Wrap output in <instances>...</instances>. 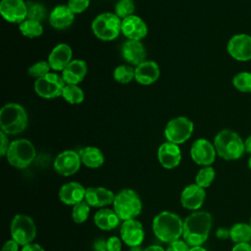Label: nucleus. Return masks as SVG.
<instances>
[{
    "instance_id": "7c9ffc66",
    "label": "nucleus",
    "mask_w": 251,
    "mask_h": 251,
    "mask_svg": "<svg viewBox=\"0 0 251 251\" xmlns=\"http://www.w3.org/2000/svg\"><path fill=\"white\" fill-rule=\"evenodd\" d=\"M114 79L121 84H127L135 77V71L129 65H120L113 72Z\"/></svg>"
},
{
    "instance_id": "c85d7f7f",
    "label": "nucleus",
    "mask_w": 251,
    "mask_h": 251,
    "mask_svg": "<svg viewBox=\"0 0 251 251\" xmlns=\"http://www.w3.org/2000/svg\"><path fill=\"white\" fill-rule=\"evenodd\" d=\"M21 33L27 38H36L42 35L43 26L40 22L26 19L19 25Z\"/></svg>"
},
{
    "instance_id": "4468645a",
    "label": "nucleus",
    "mask_w": 251,
    "mask_h": 251,
    "mask_svg": "<svg viewBox=\"0 0 251 251\" xmlns=\"http://www.w3.org/2000/svg\"><path fill=\"white\" fill-rule=\"evenodd\" d=\"M0 14L8 23L20 25L26 20V2L24 0H1Z\"/></svg>"
},
{
    "instance_id": "37998d69",
    "label": "nucleus",
    "mask_w": 251,
    "mask_h": 251,
    "mask_svg": "<svg viewBox=\"0 0 251 251\" xmlns=\"http://www.w3.org/2000/svg\"><path fill=\"white\" fill-rule=\"evenodd\" d=\"M93 250L94 251H108L107 249V240L98 239L93 243Z\"/></svg>"
},
{
    "instance_id": "5701e85b",
    "label": "nucleus",
    "mask_w": 251,
    "mask_h": 251,
    "mask_svg": "<svg viewBox=\"0 0 251 251\" xmlns=\"http://www.w3.org/2000/svg\"><path fill=\"white\" fill-rule=\"evenodd\" d=\"M87 75V64L81 59H75L63 70L62 77L66 84H78Z\"/></svg>"
},
{
    "instance_id": "e433bc0d",
    "label": "nucleus",
    "mask_w": 251,
    "mask_h": 251,
    "mask_svg": "<svg viewBox=\"0 0 251 251\" xmlns=\"http://www.w3.org/2000/svg\"><path fill=\"white\" fill-rule=\"evenodd\" d=\"M51 67L48 63V61H39L34 63L33 65H31L28 70H27V74L29 76L34 77V78H39L44 76L45 75H47L48 73H50Z\"/></svg>"
},
{
    "instance_id": "2f4dec72",
    "label": "nucleus",
    "mask_w": 251,
    "mask_h": 251,
    "mask_svg": "<svg viewBox=\"0 0 251 251\" xmlns=\"http://www.w3.org/2000/svg\"><path fill=\"white\" fill-rule=\"evenodd\" d=\"M215 176H216V173L214 168H212L211 166H206L199 170V172L195 176V181H196V184L199 185L200 187L206 188L211 185V183L215 179Z\"/></svg>"
},
{
    "instance_id": "603ef678",
    "label": "nucleus",
    "mask_w": 251,
    "mask_h": 251,
    "mask_svg": "<svg viewBox=\"0 0 251 251\" xmlns=\"http://www.w3.org/2000/svg\"><path fill=\"white\" fill-rule=\"evenodd\" d=\"M248 167H249V169L251 170V157H250L249 160H248Z\"/></svg>"
},
{
    "instance_id": "6ab92c4d",
    "label": "nucleus",
    "mask_w": 251,
    "mask_h": 251,
    "mask_svg": "<svg viewBox=\"0 0 251 251\" xmlns=\"http://www.w3.org/2000/svg\"><path fill=\"white\" fill-rule=\"evenodd\" d=\"M158 160L165 169H174L181 160V151L177 144L170 141L162 143L158 149Z\"/></svg>"
},
{
    "instance_id": "cd10ccee",
    "label": "nucleus",
    "mask_w": 251,
    "mask_h": 251,
    "mask_svg": "<svg viewBox=\"0 0 251 251\" xmlns=\"http://www.w3.org/2000/svg\"><path fill=\"white\" fill-rule=\"evenodd\" d=\"M229 238L234 243L251 242V226L245 223H237L229 228Z\"/></svg>"
},
{
    "instance_id": "9d476101",
    "label": "nucleus",
    "mask_w": 251,
    "mask_h": 251,
    "mask_svg": "<svg viewBox=\"0 0 251 251\" xmlns=\"http://www.w3.org/2000/svg\"><path fill=\"white\" fill-rule=\"evenodd\" d=\"M66 85L62 75L48 73L34 81V91L38 96L44 99H54L62 96L63 89Z\"/></svg>"
},
{
    "instance_id": "f257e3e1",
    "label": "nucleus",
    "mask_w": 251,
    "mask_h": 251,
    "mask_svg": "<svg viewBox=\"0 0 251 251\" xmlns=\"http://www.w3.org/2000/svg\"><path fill=\"white\" fill-rule=\"evenodd\" d=\"M212 227V216L206 211L190 214L183 222V239L191 247L201 246L208 238Z\"/></svg>"
},
{
    "instance_id": "7ed1b4c3",
    "label": "nucleus",
    "mask_w": 251,
    "mask_h": 251,
    "mask_svg": "<svg viewBox=\"0 0 251 251\" xmlns=\"http://www.w3.org/2000/svg\"><path fill=\"white\" fill-rule=\"evenodd\" d=\"M28 117L25 109L19 103L5 104L0 110L1 131L7 135L23 132L27 126Z\"/></svg>"
},
{
    "instance_id": "a211bd4d",
    "label": "nucleus",
    "mask_w": 251,
    "mask_h": 251,
    "mask_svg": "<svg viewBox=\"0 0 251 251\" xmlns=\"http://www.w3.org/2000/svg\"><path fill=\"white\" fill-rule=\"evenodd\" d=\"M73 50L67 43H59L50 52L48 56V63L51 70L56 72H63V70L72 62Z\"/></svg>"
},
{
    "instance_id": "2eb2a0df",
    "label": "nucleus",
    "mask_w": 251,
    "mask_h": 251,
    "mask_svg": "<svg viewBox=\"0 0 251 251\" xmlns=\"http://www.w3.org/2000/svg\"><path fill=\"white\" fill-rule=\"evenodd\" d=\"M122 33L128 40L140 41L147 35L148 27L143 19L132 15L122 20Z\"/></svg>"
},
{
    "instance_id": "9b49d317",
    "label": "nucleus",
    "mask_w": 251,
    "mask_h": 251,
    "mask_svg": "<svg viewBox=\"0 0 251 251\" xmlns=\"http://www.w3.org/2000/svg\"><path fill=\"white\" fill-rule=\"evenodd\" d=\"M227 53L231 58L239 62L251 60V35L238 33L230 37L226 45Z\"/></svg>"
},
{
    "instance_id": "6e6552de",
    "label": "nucleus",
    "mask_w": 251,
    "mask_h": 251,
    "mask_svg": "<svg viewBox=\"0 0 251 251\" xmlns=\"http://www.w3.org/2000/svg\"><path fill=\"white\" fill-rule=\"evenodd\" d=\"M193 129L194 125L190 119L186 117H176L167 123L164 133L167 141L179 145L190 138Z\"/></svg>"
},
{
    "instance_id": "0eeeda50",
    "label": "nucleus",
    "mask_w": 251,
    "mask_h": 251,
    "mask_svg": "<svg viewBox=\"0 0 251 251\" xmlns=\"http://www.w3.org/2000/svg\"><path fill=\"white\" fill-rule=\"evenodd\" d=\"M35 155V147L31 141L25 138H19L10 143L6 158L9 164L14 168L25 169L31 164Z\"/></svg>"
},
{
    "instance_id": "4c0bfd02",
    "label": "nucleus",
    "mask_w": 251,
    "mask_h": 251,
    "mask_svg": "<svg viewBox=\"0 0 251 251\" xmlns=\"http://www.w3.org/2000/svg\"><path fill=\"white\" fill-rule=\"evenodd\" d=\"M90 0H68L67 5L75 14L83 13L89 6Z\"/></svg>"
},
{
    "instance_id": "f03ea898",
    "label": "nucleus",
    "mask_w": 251,
    "mask_h": 251,
    "mask_svg": "<svg viewBox=\"0 0 251 251\" xmlns=\"http://www.w3.org/2000/svg\"><path fill=\"white\" fill-rule=\"evenodd\" d=\"M152 227L158 239L171 243L177 240L182 234L183 222L178 215L169 211H163L154 218Z\"/></svg>"
},
{
    "instance_id": "864d4df0",
    "label": "nucleus",
    "mask_w": 251,
    "mask_h": 251,
    "mask_svg": "<svg viewBox=\"0 0 251 251\" xmlns=\"http://www.w3.org/2000/svg\"><path fill=\"white\" fill-rule=\"evenodd\" d=\"M249 225L251 226V218H250V223H249Z\"/></svg>"
},
{
    "instance_id": "4be33fe9",
    "label": "nucleus",
    "mask_w": 251,
    "mask_h": 251,
    "mask_svg": "<svg viewBox=\"0 0 251 251\" xmlns=\"http://www.w3.org/2000/svg\"><path fill=\"white\" fill-rule=\"evenodd\" d=\"M205 190L199 185L189 184L181 192L180 202L181 205L188 210L199 209L205 200Z\"/></svg>"
},
{
    "instance_id": "a19ab883",
    "label": "nucleus",
    "mask_w": 251,
    "mask_h": 251,
    "mask_svg": "<svg viewBox=\"0 0 251 251\" xmlns=\"http://www.w3.org/2000/svg\"><path fill=\"white\" fill-rule=\"evenodd\" d=\"M0 155L3 157V156H6V153L8 151V148H9V139H8V136L5 132L1 131L0 132Z\"/></svg>"
},
{
    "instance_id": "09e8293b",
    "label": "nucleus",
    "mask_w": 251,
    "mask_h": 251,
    "mask_svg": "<svg viewBox=\"0 0 251 251\" xmlns=\"http://www.w3.org/2000/svg\"><path fill=\"white\" fill-rule=\"evenodd\" d=\"M244 146H245V152L251 154V134L244 141Z\"/></svg>"
},
{
    "instance_id": "f704fd0d",
    "label": "nucleus",
    "mask_w": 251,
    "mask_h": 251,
    "mask_svg": "<svg viewBox=\"0 0 251 251\" xmlns=\"http://www.w3.org/2000/svg\"><path fill=\"white\" fill-rule=\"evenodd\" d=\"M134 10L135 5L133 0H119L115 5V14L121 20L134 15Z\"/></svg>"
},
{
    "instance_id": "393cba45",
    "label": "nucleus",
    "mask_w": 251,
    "mask_h": 251,
    "mask_svg": "<svg viewBox=\"0 0 251 251\" xmlns=\"http://www.w3.org/2000/svg\"><path fill=\"white\" fill-rule=\"evenodd\" d=\"M115 196L116 195L111 190L105 187H88L85 191L84 200L89 206L104 207L113 203Z\"/></svg>"
},
{
    "instance_id": "39448f33",
    "label": "nucleus",
    "mask_w": 251,
    "mask_h": 251,
    "mask_svg": "<svg viewBox=\"0 0 251 251\" xmlns=\"http://www.w3.org/2000/svg\"><path fill=\"white\" fill-rule=\"evenodd\" d=\"M114 211L120 220L127 221L136 218L142 209V203L138 194L129 188L121 190L116 194L114 202Z\"/></svg>"
},
{
    "instance_id": "f3484780",
    "label": "nucleus",
    "mask_w": 251,
    "mask_h": 251,
    "mask_svg": "<svg viewBox=\"0 0 251 251\" xmlns=\"http://www.w3.org/2000/svg\"><path fill=\"white\" fill-rule=\"evenodd\" d=\"M123 59L131 66H138L146 61L147 52L141 41L126 40L121 49Z\"/></svg>"
},
{
    "instance_id": "dca6fc26",
    "label": "nucleus",
    "mask_w": 251,
    "mask_h": 251,
    "mask_svg": "<svg viewBox=\"0 0 251 251\" xmlns=\"http://www.w3.org/2000/svg\"><path fill=\"white\" fill-rule=\"evenodd\" d=\"M121 237L129 247L140 245L144 239L142 224L134 219L124 221L121 227Z\"/></svg>"
},
{
    "instance_id": "aec40b11",
    "label": "nucleus",
    "mask_w": 251,
    "mask_h": 251,
    "mask_svg": "<svg viewBox=\"0 0 251 251\" xmlns=\"http://www.w3.org/2000/svg\"><path fill=\"white\" fill-rule=\"evenodd\" d=\"M135 81L141 85H150L156 82L160 76V67L152 60H146L134 68Z\"/></svg>"
},
{
    "instance_id": "f8f14e48",
    "label": "nucleus",
    "mask_w": 251,
    "mask_h": 251,
    "mask_svg": "<svg viewBox=\"0 0 251 251\" xmlns=\"http://www.w3.org/2000/svg\"><path fill=\"white\" fill-rule=\"evenodd\" d=\"M80 164L81 160L78 152L74 150H65L57 155L53 167L59 175L69 176L79 170Z\"/></svg>"
},
{
    "instance_id": "49530a36",
    "label": "nucleus",
    "mask_w": 251,
    "mask_h": 251,
    "mask_svg": "<svg viewBox=\"0 0 251 251\" xmlns=\"http://www.w3.org/2000/svg\"><path fill=\"white\" fill-rule=\"evenodd\" d=\"M216 235L220 239H226L227 237H229V229L226 227H220L217 229Z\"/></svg>"
},
{
    "instance_id": "ea45409f",
    "label": "nucleus",
    "mask_w": 251,
    "mask_h": 251,
    "mask_svg": "<svg viewBox=\"0 0 251 251\" xmlns=\"http://www.w3.org/2000/svg\"><path fill=\"white\" fill-rule=\"evenodd\" d=\"M107 249L108 251H121L122 242L121 239L117 236H112L107 240Z\"/></svg>"
},
{
    "instance_id": "473e14b6",
    "label": "nucleus",
    "mask_w": 251,
    "mask_h": 251,
    "mask_svg": "<svg viewBox=\"0 0 251 251\" xmlns=\"http://www.w3.org/2000/svg\"><path fill=\"white\" fill-rule=\"evenodd\" d=\"M232 85L240 92H251V73L240 72L232 78Z\"/></svg>"
},
{
    "instance_id": "a18cd8bd",
    "label": "nucleus",
    "mask_w": 251,
    "mask_h": 251,
    "mask_svg": "<svg viewBox=\"0 0 251 251\" xmlns=\"http://www.w3.org/2000/svg\"><path fill=\"white\" fill-rule=\"evenodd\" d=\"M231 251H251L250 243H235Z\"/></svg>"
},
{
    "instance_id": "de8ad7c7",
    "label": "nucleus",
    "mask_w": 251,
    "mask_h": 251,
    "mask_svg": "<svg viewBox=\"0 0 251 251\" xmlns=\"http://www.w3.org/2000/svg\"><path fill=\"white\" fill-rule=\"evenodd\" d=\"M143 251H166V250L160 245H150L147 248H145Z\"/></svg>"
},
{
    "instance_id": "ddd939ff",
    "label": "nucleus",
    "mask_w": 251,
    "mask_h": 251,
    "mask_svg": "<svg viewBox=\"0 0 251 251\" xmlns=\"http://www.w3.org/2000/svg\"><path fill=\"white\" fill-rule=\"evenodd\" d=\"M216 149L214 144L205 138L196 139L190 148V156L192 160L200 166L206 167L214 163L216 159Z\"/></svg>"
},
{
    "instance_id": "79ce46f5",
    "label": "nucleus",
    "mask_w": 251,
    "mask_h": 251,
    "mask_svg": "<svg viewBox=\"0 0 251 251\" xmlns=\"http://www.w3.org/2000/svg\"><path fill=\"white\" fill-rule=\"evenodd\" d=\"M18 249L19 244L14 239L6 241L2 247V251H18Z\"/></svg>"
},
{
    "instance_id": "bb28decb",
    "label": "nucleus",
    "mask_w": 251,
    "mask_h": 251,
    "mask_svg": "<svg viewBox=\"0 0 251 251\" xmlns=\"http://www.w3.org/2000/svg\"><path fill=\"white\" fill-rule=\"evenodd\" d=\"M94 223L102 230H111L118 226L120 218L114 210L101 209L95 213Z\"/></svg>"
},
{
    "instance_id": "412c9836",
    "label": "nucleus",
    "mask_w": 251,
    "mask_h": 251,
    "mask_svg": "<svg viewBox=\"0 0 251 251\" xmlns=\"http://www.w3.org/2000/svg\"><path fill=\"white\" fill-rule=\"evenodd\" d=\"M75 15L67 4L58 5L49 14V24L56 29H65L74 23Z\"/></svg>"
},
{
    "instance_id": "8fccbe9b",
    "label": "nucleus",
    "mask_w": 251,
    "mask_h": 251,
    "mask_svg": "<svg viewBox=\"0 0 251 251\" xmlns=\"http://www.w3.org/2000/svg\"><path fill=\"white\" fill-rule=\"evenodd\" d=\"M189 251H207V250L201 246H194V247H191Z\"/></svg>"
},
{
    "instance_id": "423d86ee",
    "label": "nucleus",
    "mask_w": 251,
    "mask_h": 251,
    "mask_svg": "<svg viewBox=\"0 0 251 251\" xmlns=\"http://www.w3.org/2000/svg\"><path fill=\"white\" fill-rule=\"evenodd\" d=\"M91 29L100 40L112 41L122 33V20L115 13H102L92 21Z\"/></svg>"
},
{
    "instance_id": "c756f323",
    "label": "nucleus",
    "mask_w": 251,
    "mask_h": 251,
    "mask_svg": "<svg viewBox=\"0 0 251 251\" xmlns=\"http://www.w3.org/2000/svg\"><path fill=\"white\" fill-rule=\"evenodd\" d=\"M62 97L68 103L72 105H76L83 102L84 92L76 84H66L62 92Z\"/></svg>"
},
{
    "instance_id": "72a5a7b5",
    "label": "nucleus",
    "mask_w": 251,
    "mask_h": 251,
    "mask_svg": "<svg viewBox=\"0 0 251 251\" xmlns=\"http://www.w3.org/2000/svg\"><path fill=\"white\" fill-rule=\"evenodd\" d=\"M26 7H27L26 19L41 23L46 18V9L41 3L28 1L26 2Z\"/></svg>"
},
{
    "instance_id": "b1692460",
    "label": "nucleus",
    "mask_w": 251,
    "mask_h": 251,
    "mask_svg": "<svg viewBox=\"0 0 251 251\" xmlns=\"http://www.w3.org/2000/svg\"><path fill=\"white\" fill-rule=\"evenodd\" d=\"M86 189L78 182L71 181L61 186L59 198L66 205H75L83 201Z\"/></svg>"
},
{
    "instance_id": "3c124183",
    "label": "nucleus",
    "mask_w": 251,
    "mask_h": 251,
    "mask_svg": "<svg viewBox=\"0 0 251 251\" xmlns=\"http://www.w3.org/2000/svg\"><path fill=\"white\" fill-rule=\"evenodd\" d=\"M129 251H143L142 248L140 247V245L138 246H133V247H130V250Z\"/></svg>"
},
{
    "instance_id": "1a4fd4ad",
    "label": "nucleus",
    "mask_w": 251,
    "mask_h": 251,
    "mask_svg": "<svg viewBox=\"0 0 251 251\" xmlns=\"http://www.w3.org/2000/svg\"><path fill=\"white\" fill-rule=\"evenodd\" d=\"M11 235L19 245L31 243L36 235V226L33 220L26 215H16L11 223Z\"/></svg>"
},
{
    "instance_id": "20e7f679",
    "label": "nucleus",
    "mask_w": 251,
    "mask_h": 251,
    "mask_svg": "<svg viewBox=\"0 0 251 251\" xmlns=\"http://www.w3.org/2000/svg\"><path fill=\"white\" fill-rule=\"evenodd\" d=\"M214 146L217 154L227 161L237 160L245 152L244 141L238 133L230 129L219 131L214 138Z\"/></svg>"
},
{
    "instance_id": "58836bf2",
    "label": "nucleus",
    "mask_w": 251,
    "mask_h": 251,
    "mask_svg": "<svg viewBox=\"0 0 251 251\" xmlns=\"http://www.w3.org/2000/svg\"><path fill=\"white\" fill-rule=\"evenodd\" d=\"M189 245L183 240H175L169 243L166 251H189Z\"/></svg>"
},
{
    "instance_id": "a878e982",
    "label": "nucleus",
    "mask_w": 251,
    "mask_h": 251,
    "mask_svg": "<svg viewBox=\"0 0 251 251\" xmlns=\"http://www.w3.org/2000/svg\"><path fill=\"white\" fill-rule=\"evenodd\" d=\"M81 163L88 168L96 169L104 164L105 158L102 151L94 146H86L78 151Z\"/></svg>"
},
{
    "instance_id": "c9c22d12",
    "label": "nucleus",
    "mask_w": 251,
    "mask_h": 251,
    "mask_svg": "<svg viewBox=\"0 0 251 251\" xmlns=\"http://www.w3.org/2000/svg\"><path fill=\"white\" fill-rule=\"evenodd\" d=\"M89 205L86 203V201H81L75 205H74L72 217L75 223L81 224L86 221L89 215Z\"/></svg>"
},
{
    "instance_id": "5fc2aeb1",
    "label": "nucleus",
    "mask_w": 251,
    "mask_h": 251,
    "mask_svg": "<svg viewBox=\"0 0 251 251\" xmlns=\"http://www.w3.org/2000/svg\"><path fill=\"white\" fill-rule=\"evenodd\" d=\"M250 244H251V242H250Z\"/></svg>"
},
{
    "instance_id": "c03bdc74",
    "label": "nucleus",
    "mask_w": 251,
    "mask_h": 251,
    "mask_svg": "<svg viewBox=\"0 0 251 251\" xmlns=\"http://www.w3.org/2000/svg\"><path fill=\"white\" fill-rule=\"evenodd\" d=\"M22 251H45L39 244L36 243H28L23 246Z\"/></svg>"
}]
</instances>
